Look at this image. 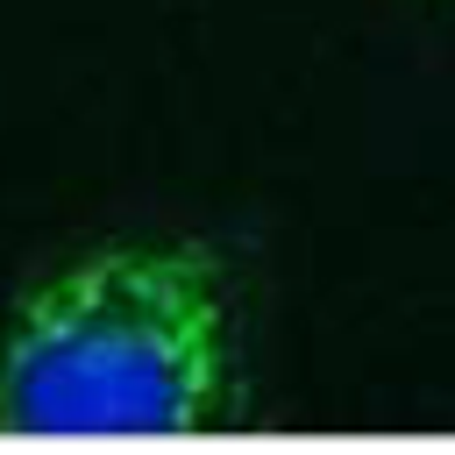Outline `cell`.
Segmentation results:
<instances>
[{
    "instance_id": "6da1fadb",
    "label": "cell",
    "mask_w": 455,
    "mask_h": 455,
    "mask_svg": "<svg viewBox=\"0 0 455 455\" xmlns=\"http://www.w3.org/2000/svg\"><path fill=\"white\" fill-rule=\"evenodd\" d=\"M235 398V291L199 242L92 249L0 341V427L21 434H206Z\"/></svg>"
}]
</instances>
